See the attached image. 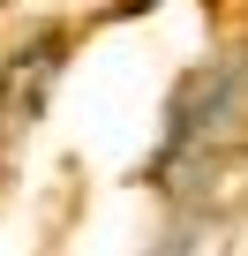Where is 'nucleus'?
I'll return each instance as SVG.
<instances>
[{
	"label": "nucleus",
	"mask_w": 248,
	"mask_h": 256,
	"mask_svg": "<svg viewBox=\"0 0 248 256\" xmlns=\"http://www.w3.org/2000/svg\"><path fill=\"white\" fill-rule=\"evenodd\" d=\"M53 76H60V38H38L8 60V76H0V166H15L23 136L38 128V106H45Z\"/></svg>",
	"instance_id": "obj_1"
}]
</instances>
